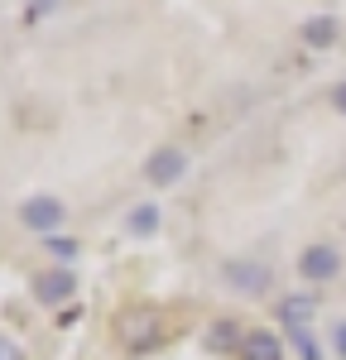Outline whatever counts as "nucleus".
Instances as JSON below:
<instances>
[{"label": "nucleus", "mask_w": 346, "mask_h": 360, "mask_svg": "<svg viewBox=\"0 0 346 360\" xmlns=\"http://www.w3.org/2000/svg\"><path fill=\"white\" fill-rule=\"evenodd\" d=\"M288 346H293L303 360H322V351H317V341L308 332H288Z\"/></svg>", "instance_id": "obj_12"}, {"label": "nucleus", "mask_w": 346, "mask_h": 360, "mask_svg": "<svg viewBox=\"0 0 346 360\" xmlns=\"http://www.w3.org/2000/svg\"><path fill=\"white\" fill-rule=\"evenodd\" d=\"M317 303L308 298V293H288V298H279V322H284L288 332H303L308 322H313Z\"/></svg>", "instance_id": "obj_8"}, {"label": "nucleus", "mask_w": 346, "mask_h": 360, "mask_svg": "<svg viewBox=\"0 0 346 360\" xmlns=\"http://www.w3.org/2000/svg\"><path fill=\"white\" fill-rule=\"evenodd\" d=\"M159 336H164L159 307L135 303V307H120V312H115V341H120L130 356H144V351H154V346H159Z\"/></svg>", "instance_id": "obj_1"}, {"label": "nucleus", "mask_w": 346, "mask_h": 360, "mask_svg": "<svg viewBox=\"0 0 346 360\" xmlns=\"http://www.w3.org/2000/svg\"><path fill=\"white\" fill-rule=\"evenodd\" d=\"M303 44H308V49H332V44H337V20H332V15L303 20Z\"/></svg>", "instance_id": "obj_9"}, {"label": "nucleus", "mask_w": 346, "mask_h": 360, "mask_svg": "<svg viewBox=\"0 0 346 360\" xmlns=\"http://www.w3.org/2000/svg\"><path fill=\"white\" fill-rule=\"evenodd\" d=\"M0 360H25V351H20V341H10L5 332H0Z\"/></svg>", "instance_id": "obj_14"}, {"label": "nucleus", "mask_w": 346, "mask_h": 360, "mask_svg": "<svg viewBox=\"0 0 346 360\" xmlns=\"http://www.w3.org/2000/svg\"><path fill=\"white\" fill-rule=\"evenodd\" d=\"M332 351L346 360V322H337V327H332Z\"/></svg>", "instance_id": "obj_15"}, {"label": "nucleus", "mask_w": 346, "mask_h": 360, "mask_svg": "<svg viewBox=\"0 0 346 360\" xmlns=\"http://www.w3.org/2000/svg\"><path fill=\"white\" fill-rule=\"evenodd\" d=\"M20 221H25L29 231H34V236H44V240H49L58 226L68 221V207H63L58 197H49V193L25 197V202H20Z\"/></svg>", "instance_id": "obj_2"}, {"label": "nucleus", "mask_w": 346, "mask_h": 360, "mask_svg": "<svg viewBox=\"0 0 346 360\" xmlns=\"http://www.w3.org/2000/svg\"><path fill=\"white\" fill-rule=\"evenodd\" d=\"M332 106H337V111H342V115H346V82H342V86H337V91H332Z\"/></svg>", "instance_id": "obj_16"}, {"label": "nucleus", "mask_w": 346, "mask_h": 360, "mask_svg": "<svg viewBox=\"0 0 346 360\" xmlns=\"http://www.w3.org/2000/svg\"><path fill=\"white\" fill-rule=\"evenodd\" d=\"M298 274L308 278V283H332V278L342 274V250L327 245V240L303 245V250H298Z\"/></svg>", "instance_id": "obj_3"}, {"label": "nucleus", "mask_w": 346, "mask_h": 360, "mask_svg": "<svg viewBox=\"0 0 346 360\" xmlns=\"http://www.w3.org/2000/svg\"><path fill=\"white\" fill-rule=\"evenodd\" d=\"M125 226H130V236H154V231H159V207H154V202H140Z\"/></svg>", "instance_id": "obj_10"}, {"label": "nucleus", "mask_w": 346, "mask_h": 360, "mask_svg": "<svg viewBox=\"0 0 346 360\" xmlns=\"http://www.w3.org/2000/svg\"><path fill=\"white\" fill-rule=\"evenodd\" d=\"M44 245L53 250V255H63V259H77V240H68V236H49Z\"/></svg>", "instance_id": "obj_13"}, {"label": "nucleus", "mask_w": 346, "mask_h": 360, "mask_svg": "<svg viewBox=\"0 0 346 360\" xmlns=\"http://www.w3.org/2000/svg\"><path fill=\"white\" fill-rule=\"evenodd\" d=\"M183 173H188V154H183L178 144H164V149H154V154L144 159V178H149L154 188L183 183Z\"/></svg>", "instance_id": "obj_5"}, {"label": "nucleus", "mask_w": 346, "mask_h": 360, "mask_svg": "<svg viewBox=\"0 0 346 360\" xmlns=\"http://www.w3.org/2000/svg\"><path fill=\"white\" fill-rule=\"evenodd\" d=\"M72 293H77V274L72 269H44V274H34V298L44 307L68 303Z\"/></svg>", "instance_id": "obj_6"}, {"label": "nucleus", "mask_w": 346, "mask_h": 360, "mask_svg": "<svg viewBox=\"0 0 346 360\" xmlns=\"http://www.w3.org/2000/svg\"><path fill=\"white\" fill-rule=\"evenodd\" d=\"M241 360H284V341L274 332H245V341H241V351H236Z\"/></svg>", "instance_id": "obj_7"}, {"label": "nucleus", "mask_w": 346, "mask_h": 360, "mask_svg": "<svg viewBox=\"0 0 346 360\" xmlns=\"http://www.w3.org/2000/svg\"><path fill=\"white\" fill-rule=\"evenodd\" d=\"M222 278H226V288L245 293V298H260V293L274 283L269 264H260V259H226V264H222Z\"/></svg>", "instance_id": "obj_4"}, {"label": "nucleus", "mask_w": 346, "mask_h": 360, "mask_svg": "<svg viewBox=\"0 0 346 360\" xmlns=\"http://www.w3.org/2000/svg\"><path fill=\"white\" fill-rule=\"evenodd\" d=\"M241 341H245V336H236V327H231V322H217V327L207 332V346H212V351H231V346L241 351Z\"/></svg>", "instance_id": "obj_11"}]
</instances>
